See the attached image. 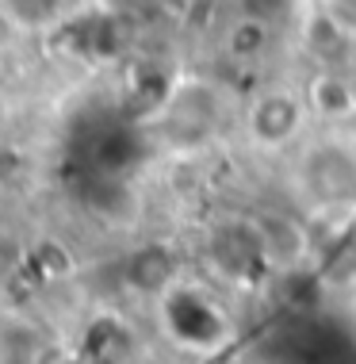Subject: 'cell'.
Instances as JSON below:
<instances>
[{"mask_svg":"<svg viewBox=\"0 0 356 364\" xmlns=\"http://www.w3.org/2000/svg\"><path fill=\"white\" fill-rule=\"evenodd\" d=\"M215 123H219V100L211 85H184L165 107V127L176 142H200L215 131Z\"/></svg>","mask_w":356,"mask_h":364,"instance_id":"cell-5","label":"cell"},{"mask_svg":"<svg viewBox=\"0 0 356 364\" xmlns=\"http://www.w3.org/2000/svg\"><path fill=\"white\" fill-rule=\"evenodd\" d=\"M0 127H4V104H0Z\"/></svg>","mask_w":356,"mask_h":364,"instance_id":"cell-11","label":"cell"},{"mask_svg":"<svg viewBox=\"0 0 356 364\" xmlns=\"http://www.w3.org/2000/svg\"><path fill=\"white\" fill-rule=\"evenodd\" d=\"M19 35V27H16V19L4 12V4H0V46H8L12 38Z\"/></svg>","mask_w":356,"mask_h":364,"instance_id":"cell-10","label":"cell"},{"mask_svg":"<svg viewBox=\"0 0 356 364\" xmlns=\"http://www.w3.org/2000/svg\"><path fill=\"white\" fill-rule=\"evenodd\" d=\"M295 181L311 208L349 211L356 208V142L318 139L311 142L295 165Z\"/></svg>","mask_w":356,"mask_h":364,"instance_id":"cell-1","label":"cell"},{"mask_svg":"<svg viewBox=\"0 0 356 364\" xmlns=\"http://www.w3.org/2000/svg\"><path fill=\"white\" fill-rule=\"evenodd\" d=\"M4 12L16 19L19 31H43V27L58 23L65 0H0Z\"/></svg>","mask_w":356,"mask_h":364,"instance_id":"cell-8","label":"cell"},{"mask_svg":"<svg viewBox=\"0 0 356 364\" xmlns=\"http://www.w3.org/2000/svg\"><path fill=\"white\" fill-rule=\"evenodd\" d=\"M325 16H330L349 38H356V0H330V4H325Z\"/></svg>","mask_w":356,"mask_h":364,"instance_id":"cell-9","label":"cell"},{"mask_svg":"<svg viewBox=\"0 0 356 364\" xmlns=\"http://www.w3.org/2000/svg\"><path fill=\"white\" fill-rule=\"evenodd\" d=\"M269 43H272V27H269V19L264 16H242L237 23L226 31V54L234 58V62H257L264 50H269Z\"/></svg>","mask_w":356,"mask_h":364,"instance_id":"cell-7","label":"cell"},{"mask_svg":"<svg viewBox=\"0 0 356 364\" xmlns=\"http://www.w3.org/2000/svg\"><path fill=\"white\" fill-rule=\"evenodd\" d=\"M226 314L207 291L192 284H173L161 291V330L173 333L176 346L207 353L226 338Z\"/></svg>","mask_w":356,"mask_h":364,"instance_id":"cell-2","label":"cell"},{"mask_svg":"<svg viewBox=\"0 0 356 364\" xmlns=\"http://www.w3.org/2000/svg\"><path fill=\"white\" fill-rule=\"evenodd\" d=\"M306 107L322 123H345L356 115V88L338 70H318L306 85Z\"/></svg>","mask_w":356,"mask_h":364,"instance_id":"cell-6","label":"cell"},{"mask_svg":"<svg viewBox=\"0 0 356 364\" xmlns=\"http://www.w3.org/2000/svg\"><path fill=\"white\" fill-rule=\"evenodd\" d=\"M211 261L230 280H253L261 269H269V245H264L257 219H230L211 234Z\"/></svg>","mask_w":356,"mask_h":364,"instance_id":"cell-4","label":"cell"},{"mask_svg":"<svg viewBox=\"0 0 356 364\" xmlns=\"http://www.w3.org/2000/svg\"><path fill=\"white\" fill-rule=\"evenodd\" d=\"M306 100H299L288 88H264L261 96H253L249 112H245V134L261 150H284L299 139L306 123Z\"/></svg>","mask_w":356,"mask_h":364,"instance_id":"cell-3","label":"cell"}]
</instances>
